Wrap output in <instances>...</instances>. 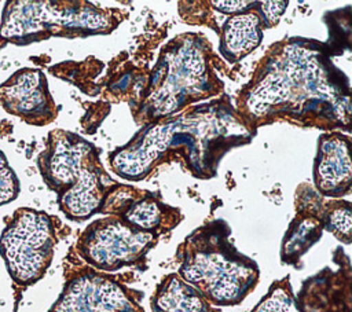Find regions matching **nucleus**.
Masks as SVG:
<instances>
[{
  "label": "nucleus",
  "instance_id": "9d476101",
  "mask_svg": "<svg viewBox=\"0 0 352 312\" xmlns=\"http://www.w3.org/2000/svg\"><path fill=\"white\" fill-rule=\"evenodd\" d=\"M0 100L7 111L30 124L43 125L55 117L45 76L36 69H22L3 82Z\"/></svg>",
  "mask_w": 352,
  "mask_h": 312
},
{
  "label": "nucleus",
  "instance_id": "f8f14e48",
  "mask_svg": "<svg viewBox=\"0 0 352 312\" xmlns=\"http://www.w3.org/2000/svg\"><path fill=\"white\" fill-rule=\"evenodd\" d=\"M263 21L257 11L231 15L221 26L219 51L231 63L239 62L263 40Z\"/></svg>",
  "mask_w": 352,
  "mask_h": 312
},
{
  "label": "nucleus",
  "instance_id": "4468645a",
  "mask_svg": "<svg viewBox=\"0 0 352 312\" xmlns=\"http://www.w3.org/2000/svg\"><path fill=\"white\" fill-rule=\"evenodd\" d=\"M322 219L314 216L296 217L286 231L282 243V258L286 263L298 260L322 235Z\"/></svg>",
  "mask_w": 352,
  "mask_h": 312
},
{
  "label": "nucleus",
  "instance_id": "2eb2a0df",
  "mask_svg": "<svg viewBox=\"0 0 352 312\" xmlns=\"http://www.w3.org/2000/svg\"><path fill=\"white\" fill-rule=\"evenodd\" d=\"M252 312H301L287 280L276 282Z\"/></svg>",
  "mask_w": 352,
  "mask_h": 312
},
{
  "label": "nucleus",
  "instance_id": "6e6552de",
  "mask_svg": "<svg viewBox=\"0 0 352 312\" xmlns=\"http://www.w3.org/2000/svg\"><path fill=\"white\" fill-rule=\"evenodd\" d=\"M155 235L133 228L122 219L107 216L94 221L81 235L78 250L95 268L116 271L143 257Z\"/></svg>",
  "mask_w": 352,
  "mask_h": 312
},
{
  "label": "nucleus",
  "instance_id": "20e7f679",
  "mask_svg": "<svg viewBox=\"0 0 352 312\" xmlns=\"http://www.w3.org/2000/svg\"><path fill=\"white\" fill-rule=\"evenodd\" d=\"M223 221H214L192 232L182 246L179 275L208 301L235 305L254 287L258 269L228 241Z\"/></svg>",
  "mask_w": 352,
  "mask_h": 312
},
{
  "label": "nucleus",
  "instance_id": "0eeeda50",
  "mask_svg": "<svg viewBox=\"0 0 352 312\" xmlns=\"http://www.w3.org/2000/svg\"><path fill=\"white\" fill-rule=\"evenodd\" d=\"M54 247L52 221L40 210L19 209L0 236V254L8 274L19 285H32L45 274Z\"/></svg>",
  "mask_w": 352,
  "mask_h": 312
},
{
  "label": "nucleus",
  "instance_id": "423d86ee",
  "mask_svg": "<svg viewBox=\"0 0 352 312\" xmlns=\"http://www.w3.org/2000/svg\"><path fill=\"white\" fill-rule=\"evenodd\" d=\"M116 26L117 16L91 3L12 1L4 10L0 37L30 43L51 36L106 34Z\"/></svg>",
  "mask_w": 352,
  "mask_h": 312
},
{
  "label": "nucleus",
  "instance_id": "7ed1b4c3",
  "mask_svg": "<svg viewBox=\"0 0 352 312\" xmlns=\"http://www.w3.org/2000/svg\"><path fill=\"white\" fill-rule=\"evenodd\" d=\"M38 165L45 183L58 194L60 210L76 221L100 212L117 184L104 170L98 148L67 131L51 132Z\"/></svg>",
  "mask_w": 352,
  "mask_h": 312
},
{
  "label": "nucleus",
  "instance_id": "f03ea898",
  "mask_svg": "<svg viewBox=\"0 0 352 312\" xmlns=\"http://www.w3.org/2000/svg\"><path fill=\"white\" fill-rule=\"evenodd\" d=\"M250 139L245 120L228 103L214 100L176 117L155 120L109 154V162L118 176L138 181L176 154L192 175L208 179L228 150Z\"/></svg>",
  "mask_w": 352,
  "mask_h": 312
},
{
  "label": "nucleus",
  "instance_id": "ddd939ff",
  "mask_svg": "<svg viewBox=\"0 0 352 312\" xmlns=\"http://www.w3.org/2000/svg\"><path fill=\"white\" fill-rule=\"evenodd\" d=\"M153 312H213L209 301L179 275H168L151 297Z\"/></svg>",
  "mask_w": 352,
  "mask_h": 312
},
{
  "label": "nucleus",
  "instance_id": "f3484780",
  "mask_svg": "<svg viewBox=\"0 0 352 312\" xmlns=\"http://www.w3.org/2000/svg\"><path fill=\"white\" fill-rule=\"evenodd\" d=\"M19 191L18 177L7 164V158L0 151V206L16 198Z\"/></svg>",
  "mask_w": 352,
  "mask_h": 312
},
{
  "label": "nucleus",
  "instance_id": "39448f33",
  "mask_svg": "<svg viewBox=\"0 0 352 312\" xmlns=\"http://www.w3.org/2000/svg\"><path fill=\"white\" fill-rule=\"evenodd\" d=\"M210 45L198 34H182L161 52L143 100L147 118L161 120L187 104L219 92L221 81L212 69Z\"/></svg>",
  "mask_w": 352,
  "mask_h": 312
},
{
  "label": "nucleus",
  "instance_id": "f257e3e1",
  "mask_svg": "<svg viewBox=\"0 0 352 312\" xmlns=\"http://www.w3.org/2000/svg\"><path fill=\"white\" fill-rule=\"evenodd\" d=\"M242 104L252 120L289 117L348 128L351 118L348 78L324 45L311 38H290L274 48L243 91Z\"/></svg>",
  "mask_w": 352,
  "mask_h": 312
},
{
  "label": "nucleus",
  "instance_id": "dca6fc26",
  "mask_svg": "<svg viewBox=\"0 0 352 312\" xmlns=\"http://www.w3.org/2000/svg\"><path fill=\"white\" fill-rule=\"evenodd\" d=\"M323 227H326L331 234H334L340 241L351 242V205L349 202H336L329 206L324 220H322Z\"/></svg>",
  "mask_w": 352,
  "mask_h": 312
},
{
  "label": "nucleus",
  "instance_id": "1a4fd4ad",
  "mask_svg": "<svg viewBox=\"0 0 352 312\" xmlns=\"http://www.w3.org/2000/svg\"><path fill=\"white\" fill-rule=\"evenodd\" d=\"M51 312H140L125 287L95 272L70 280Z\"/></svg>",
  "mask_w": 352,
  "mask_h": 312
},
{
  "label": "nucleus",
  "instance_id": "a211bd4d",
  "mask_svg": "<svg viewBox=\"0 0 352 312\" xmlns=\"http://www.w3.org/2000/svg\"><path fill=\"white\" fill-rule=\"evenodd\" d=\"M257 11L263 21L264 27H272L278 23L282 14L286 11V1H260L257 3Z\"/></svg>",
  "mask_w": 352,
  "mask_h": 312
},
{
  "label": "nucleus",
  "instance_id": "9b49d317",
  "mask_svg": "<svg viewBox=\"0 0 352 312\" xmlns=\"http://www.w3.org/2000/svg\"><path fill=\"white\" fill-rule=\"evenodd\" d=\"M314 181L322 195L341 197L351 190L352 165L349 139L340 132L324 133L319 137L314 165Z\"/></svg>",
  "mask_w": 352,
  "mask_h": 312
},
{
  "label": "nucleus",
  "instance_id": "6ab92c4d",
  "mask_svg": "<svg viewBox=\"0 0 352 312\" xmlns=\"http://www.w3.org/2000/svg\"><path fill=\"white\" fill-rule=\"evenodd\" d=\"M210 5H213V8H216L220 12L236 15L253 10L256 1H210Z\"/></svg>",
  "mask_w": 352,
  "mask_h": 312
}]
</instances>
